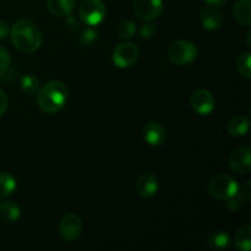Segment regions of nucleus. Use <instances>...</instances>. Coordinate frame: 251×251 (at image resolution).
I'll return each mask as SVG.
<instances>
[{"mask_svg": "<svg viewBox=\"0 0 251 251\" xmlns=\"http://www.w3.org/2000/svg\"><path fill=\"white\" fill-rule=\"evenodd\" d=\"M12 44L15 48L26 54L38 50L42 44V33L36 24L29 20H20L10 29Z\"/></svg>", "mask_w": 251, "mask_h": 251, "instance_id": "f257e3e1", "label": "nucleus"}, {"mask_svg": "<svg viewBox=\"0 0 251 251\" xmlns=\"http://www.w3.org/2000/svg\"><path fill=\"white\" fill-rule=\"evenodd\" d=\"M68 100V87L58 80L50 81L37 93V102L43 112L53 114L64 108Z\"/></svg>", "mask_w": 251, "mask_h": 251, "instance_id": "f03ea898", "label": "nucleus"}, {"mask_svg": "<svg viewBox=\"0 0 251 251\" xmlns=\"http://www.w3.org/2000/svg\"><path fill=\"white\" fill-rule=\"evenodd\" d=\"M239 185L228 174H218L208 184V194L217 200L227 201L237 194Z\"/></svg>", "mask_w": 251, "mask_h": 251, "instance_id": "7ed1b4c3", "label": "nucleus"}, {"mask_svg": "<svg viewBox=\"0 0 251 251\" xmlns=\"http://www.w3.org/2000/svg\"><path fill=\"white\" fill-rule=\"evenodd\" d=\"M198 48L193 42L176 41L169 46L168 58L176 65H186L198 58Z\"/></svg>", "mask_w": 251, "mask_h": 251, "instance_id": "20e7f679", "label": "nucleus"}, {"mask_svg": "<svg viewBox=\"0 0 251 251\" xmlns=\"http://www.w3.org/2000/svg\"><path fill=\"white\" fill-rule=\"evenodd\" d=\"M81 21L88 26L100 24L105 17V5L102 0H83L78 9Z\"/></svg>", "mask_w": 251, "mask_h": 251, "instance_id": "39448f33", "label": "nucleus"}, {"mask_svg": "<svg viewBox=\"0 0 251 251\" xmlns=\"http://www.w3.org/2000/svg\"><path fill=\"white\" fill-rule=\"evenodd\" d=\"M139 48L134 43H122L113 51V63L117 68L126 69L134 65L139 59Z\"/></svg>", "mask_w": 251, "mask_h": 251, "instance_id": "423d86ee", "label": "nucleus"}, {"mask_svg": "<svg viewBox=\"0 0 251 251\" xmlns=\"http://www.w3.org/2000/svg\"><path fill=\"white\" fill-rule=\"evenodd\" d=\"M190 107L199 115H208L215 109V97L210 91L199 88L190 96Z\"/></svg>", "mask_w": 251, "mask_h": 251, "instance_id": "0eeeda50", "label": "nucleus"}, {"mask_svg": "<svg viewBox=\"0 0 251 251\" xmlns=\"http://www.w3.org/2000/svg\"><path fill=\"white\" fill-rule=\"evenodd\" d=\"M59 233L66 242H74L82 233V221L75 213H69L59 223Z\"/></svg>", "mask_w": 251, "mask_h": 251, "instance_id": "6e6552de", "label": "nucleus"}, {"mask_svg": "<svg viewBox=\"0 0 251 251\" xmlns=\"http://www.w3.org/2000/svg\"><path fill=\"white\" fill-rule=\"evenodd\" d=\"M134 14L139 19L150 21L161 15L163 11V1L162 0H135Z\"/></svg>", "mask_w": 251, "mask_h": 251, "instance_id": "1a4fd4ad", "label": "nucleus"}, {"mask_svg": "<svg viewBox=\"0 0 251 251\" xmlns=\"http://www.w3.org/2000/svg\"><path fill=\"white\" fill-rule=\"evenodd\" d=\"M229 167L238 174H248L251 171V150L240 147L230 153L228 159Z\"/></svg>", "mask_w": 251, "mask_h": 251, "instance_id": "9d476101", "label": "nucleus"}, {"mask_svg": "<svg viewBox=\"0 0 251 251\" xmlns=\"http://www.w3.org/2000/svg\"><path fill=\"white\" fill-rule=\"evenodd\" d=\"M136 191L141 198L151 199L158 191V179L151 172H145L136 181Z\"/></svg>", "mask_w": 251, "mask_h": 251, "instance_id": "9b49d317", "label": "nucleus"}, {"mask_svg": "<svg viewBox=\"0 0 251 251\" xmlns=\"http://www.w3.org/2000/svg\"><path fill=\"white\" fill-rule=\"evenodd\" d=\"M142 137L150 146H162L166 142V130L157 122H150L142 129Z\"/></svg>", "mask_w": 251, "mask_h": 251, "instance_id": "f8f14e48", "label": "nucleus"}, {"mask_svg": "<svg viewBox=\"0 0 251 251\" xmlns=\"http://www.w3.org/2000/svg\"><path fill=\"white\" fill-rule=\"evenodd\" d=\"M200 22L207 31H216L223 24L222 15L213 9H203L200 12Z\"/></svg>", "mask_w": 251, "mask_h": 251, "instance_id": "ddd939ff", "label": "nucleus"}, {"mask_svg": "<svg viewBox=\"0 0 251 251\" xmlns=\"http://www.w3.org/2000/svg\"><path fill=\"white\" fill-rule=\"evenodd\" d=\"M76 0H47L49 12L55 16H68L74 11Z\"/></svg>", "mask_w": 251, "mask_h": 251, "instance_id": "4468645a", "label": "nucleus"}, {"mask_svg": "<svg viewBox=\"0 0 251 251\" xmlns=\"http://www.w3.org/2000/svg\"><path fill=\"white\" fill-rule=\"evenodd\" d=\"M250 122L247 117L238 115L230 119L227 124V131L233 137H242L249 131Z\"/></svg>", "mask_w": 251, "mask_h": 251, "instance_id": "2eb2a0df", "label": "nucleus"}, {"mask_svg": "<svg viewBox=\"0 0 251 251\" xmlns=\"http://www.w3.org/2000/svg\"><path fill=\"white\" fill-rule=\"evenodd\" d=\"M233 15L235 20L243 26L251 25V1L250 0H239L233 6Z\"/></svg>", "mask_w": 251, "mask_h": 251, "instance_id": "dca6fc26", "label": "nucleus"}, {"mask_svg": "<svg viewBox=\"0 0 251 251\" xmlns=\"http://www.w3.org/2000/svg\"><path fill=\"white\" fill-rule=\"evenodd\" d=\"M251 198V181H247L242 189H238L237 194L232 199L227 200V207L230 211H237L240 206L244 205Z\"/></svg>", "mask_w": 251, "mask_h": 251, "instance_id": "f3484780", "label": "nucleus"}, {"mask_svg": "<svg viewBox=\"0 0 251 251\" xmlns=\"http://www.w3.org/2000/svg\"><path fill=\"white\" fill-rule=\"evenodd\" d=\"M235 249L238 251H250L251 249V227L243 226L238 229L234 238Z\"/></svg>", "mask_w": 251, "mask_h": 251, "instance_id": "a211bd4d", "label": "nucleus"}, {"mask_svg": "<svg viewBox=\"0 0 251 251\" xmlns=\"http://www.w3.org/2000/svg\"><path fill=\"white\" fill-rule=\"evenodd\" d=\"M21 216V211L16 203L11 202V201H5V202L0 203V217L6 222H16Z\"/></svg>", "mask_w": 251, "mask_h": 251, "instance_id": "6ab92c4d", "label": "nucleus"}, {"mask_svg": "<svg viewBox=\"0 0 251 251\" xmlns=\"http://www.w3.org/2000/svg\"><path fill=\"white\" fill-rule=\"evenodd\" d=\"M207 243L210 245V248H212L215 250L225 249L230 243L229 234L226 230H216L212 234H210Z\"/></svg>", "mask_w": 251, "mask_h": 251, "instance_id": "aec40b11", "label": "nucleus"}, {"mask_svg": "<svg viewBox=\"0 0 251 251\" xmlns=\"http://www.w3.org/2000/svg\"><path fill=\"white\" fill-rule=\"evenodd\" d=\"M16 189V180L9 173L0 174V199L9 198Z\"/></svg>", "mask_w": 251, "mask_h": 251, "instance_id": "412c9836", "label": "nucleus"}, {"mask_svg": "<svg viewBox=\"0 0 251 251\" xmlns=\"http://www.w3.org/2000/svg\"><path fill=\"white\" fill-rule=\"evenodd\" d=\"M21 88L26 95H37L41 90V81H39V78L34 77L32 75H25L21 78Z\"/></svg>", "mask_w": 251, "mask_h": 251, "instance_id": "4be33fe9", "label": "nucleus"}, {"mask_svg": "<svg viewBox=\"0 0 251 251\" xmlns=\"http://www.w3.org/2000/svg\"><path fill=\"white\" fill-rule=\"evenodd\" d=\"M251 54L249 51L247 53L242 54L238 59V63H237V68L238 71H239L240 76L244 77L245 80H250L251 78Z\"/></svg>", "mask_w": 251, "mask_h": 251, "instance_id": "5701e85b", "label": "nucleus"}, {"mask_svg": "<svg viewBox=\"0 0 251 251\" xmlns=\"http://www.w3.org/2000/svg\"><path fill=\"white\" fill-rule=\"evenodd\" d=\"M136 33V24L134 21H126L120 22L118 26V36L122 39H130L135 36Z\"/></svg>", "mask_w": 251, "mask_h": 251, "instance_id": "b1692460", "label": "nucleus"}, {"mask_svg": "<svg viewBox=\"0 0 251 251\" xmlns=\"http://www.w3.org/2000/svg\"><path fill=\"white\" fill-rule=\"evenodd\" d=\"M96 39H97V32L92 28H87L81 32L80 37H78V43L82 47H88L93 42H96Z\"/></svg>", "mask_w": 251, "mask_h": 251, "instance_id": "393cba45", "label": "nucleus"}, {"mask_svg": "<svg viewBox=\"0 0 251 251\" xmlns=\"http://www.w3.org/2000/svg\"><path fill=\"white\" fill-rule=\"evenodd\" d=\"M10 61H11V59H10L9 51L4 47L0 46V77L5 75L6 71L9 70Z\"/></svg>", "mask_w": 251, "mask_h": 251, "instance_id": "a878e982", "label": "nucleus"}, {"mask_svg": "<svg viewBox=\"0 0 251 251\" xmlns=\"http://www.w3.org/2000/svg\"><path fill=\"white\" fill-rule=\"evenodd\" d=\"M140 34H141L142 38H153L156 36V27L151 24H145L140 29Z\"/></svg>", "mask_w": 251, "mask_h": 251, "instance_id": "bb28decb", "label": "nucleus"}, {"mask_svg": "<svg viewBox=\"0 0 251 251\" xmlns=\"http://www.w3.org/2000/svg\"><path fill=\"white\" fill-rule=\"evenodd\" d=\"M65 24H66V28H68L70 32L77 31V29L80 28V26H81L80 20H78L77 17H75V16H71V14L68 15Z\"/></svg>", "mask_w": 251, "mask_h": 251, "instance_id": "cd10ccee", "label": "nucleus"}, {"mask_svg": "<svg viewBox=\"0 0 251 251\" xmlns=\"http://www.w3.org/2000/svg\"><path fill=\"white\" fill-rule=\"evenodd\" d=\"M7 104H9V100H7V96L5 95L4 91L0 90V117L6 112Z\"/></svg>", "mask_w": 251, "mask_h": 251, "instance_id": "c85d7f7f", "label": "nucleus"}, {"mask_svg": "<svg viewBox=\"0 0 251 251\" xmlns=\"http://www.w3.org/2000/svg\"><path fill=\"white\" fill-rule=\"evenodd\" d=\"M10 34L9 25L4 21H0V39H5Z\"/></svg>", "mask_w": 251, "mask_h": 251, "instance_id": "c756f323", "label": "nucleus"}, {"mask_svg": "<svg viewBox=\"0 0 251 251\" xmlns=\"http://www.w3.org/2000/svg\"><path fill=\"white\" fill-rule=\"evenodd\" d=\"M205 1H206V4H208L210 6L218 9V7H222L223 5L227 2V0H205Z\"/></svg>", "mask_w": 251, "mask_h": 251, "instance_id": "7c9ffc66", "label": "nucleus"}, {"mask_svg": "<svg viewBox=\"0 0 251 251\" xmlns=\"http://www.w3.org/2000/svg\"><path fill=\"white\" fill-rule=\"evenodd\" d=\"M250 37H251V33H250V32H249V33H248V34H247V46H248V47H251Z\"/></svg>", "mask_w": 251, "mask_h": 251, "instance_id": "2f4dec72", "label": "nucleus"}]
</instances>
